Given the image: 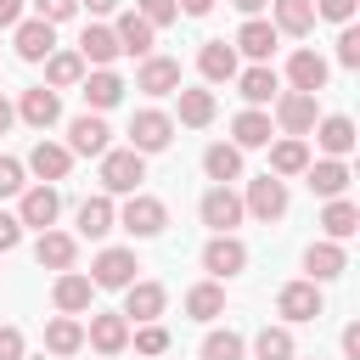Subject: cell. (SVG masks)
<instances>
[{"label":"cell","mask_w":360,"mask_h":360,"mask_svg":"<svg viewBox=\"0 0 360 360\" xmlns=\"http://www.w3.org/2000/svg\"><path fill=\"white\" fill-rule=\"evenodd\" d=\"M174 141V118L169 112H158V107H141L135 118H129V152H163Z\"/></svg>","instance_id":"6da1fadb"},{"label":"cell","mask_w":360,"mask_h":360,"mask_svg":"<svg viewBox=\"0 0 360 360\" xmlns=\"http://www.w3.org/2000/svg\"><path fill=\"white\" fill-rule=\"evenodd\" d=\"M242 214H253V219H281L287 214V180H276V174H259V180H248V197H242Z\"/></svg>","instance_id":"7a4b0ae2"},{"label":"cell","mask_w":360,"mask_h":360,"mask_svg":"<svg viewBox=\"0 0 360 360\" xmlns=\"http://www.w3.org/2000/svg\"><path fill=\"white\" fill-rule=\"evenodd\" d=\"M197 214H202V225H208L214 236H231V231L242 225V197H236L231 186H214V191H202Z\"/></svg>","instance_id":"3957f363"},{"label":"cell","mask_w":360,"mask_h":360,"mask_svg":"<svg viewBox=\"0 0 360 360\" xmlns=\"http://www.w3.org/2000/svg\"><path fill=\"white\" fill-rule=\"evenodd\" d=\"M141 180H146V158L141 152H129V146L124 152H101V186L107 191H129L135 197Z\"/></svg>","instance_id":"277c9868"},{"label":"cell","mask_w":360,"mask_h":360,"mask_svg":"<svg viewBox=\"0 0 360 360\" xmlns=\"http://www.w3.org/2000/svg\"><path fill=\"white\" fill-rule=\"evenodd\" d=\"M118 225H124L129 236H158V231L169 225V208H163L158 197H141V191H135V197L118 208Z\"/></svg>","instance_id":"5b68a950"},{"label":"cell","mask_w":360,"mask_h":360,"mask_svg":"<svg viewBox=\"0 0 360 360\" xmlns=\"http://www.w3.org/2000/svg\"><path fill=\"white\" fill-rule=\"evenodd\" d=\"M135 270H141V259L129 248H101L96 264H90V287H129Z\"/></svg>","instance_id":"8992f818"},{"label":"cell","mask_w":360,"mask_h":360,"mask_svg":"<svg viewBox=\"0 0 360 360\" xmlns=\"http://www.w3.org/2000/svg\"><path fill=\"white\" fill-rule=\"evenodd\" d=\"M17 118H22L28 129H51V124L62 118V96H56L51 84H34V90H22V101H17Z\"/></svg>","instance_id":"52a82bcc"},{"label":"cell","mask_w":360,"mask_h":360,"mask_svg":"<svg viewBox=\"0 0 360 360\" xmlns=\"http://www.w3.org/2000/svg\"><path fill=\"white\" fill-rule=\"evenodd\" d=\"M276 124L287 129V135H309L315 129V96H304V90H281L276 96Z\"/></svg>","instance_id":"ba28073f"},{"label":"cell","mask_w":360,"mask_h":360,"mask_svg":"<svg viewBox=\"0 0 360 360\" xmlns=\"http://www.w3.org/2000/svg\"><path fill=\"white\" fill-rule=\"evenodd\" d=\"M62 214V197L56 186H28L22 202H17V225H34V231H51V219Z\"/></svg>","instance_id":"9c48e42d"},{"label":"cell","mask_w":360,"mask_h":360,"mask_svg":"<svg viewBox=\"0 0 360 360\" xmlns=\"http://www.w3.org/2000/svg\"><path fill=\"white\" fill-rule=\"evenodd\" d=\"M276 309L287 315V321H321V287L315 281H287L281 292H276Z\"/></svg>","instance_id":"30bf717a"},{"label":"cell","mask_w":360,"mask_h":360,"mask_svg":"<svg viewBox=\"0 0 360 360\" xmlns=\"http://www.w3.org/2000/svg\"><path fill=\"white\" fill-rule=\"evenodd\" d=\"M135 90H146V96H174V90H180V62H174V56H141Z\"/></svg>","instance_id":"8fae6325"},{"label":"cell","mask_w":360,"mask_h":360,"mask_svg":"<svg viewBox=\"0 0 360 360\" xmlns=\"http://www.w3.org/2000/svg\"><path fill=\"white\" fill-rule=\"evenodd\" d=\"M107 141H112V129H107L96 112H79V118L68 124V152H79V158H101Z\"/></svg>","instance_id":"7c38bea8"},{"label":"cell","mask_w":360,"mask_h":360,"mask_svg":"<svg viewBox=\"0 0 360 360\" xmlns=\"http://www.w3.org/2000/svg\"><path fill=\"white\" fill-rule=\"evenodd\" d=\"M202 270L219 276V281H225V276H242V270H248V248H242L236 236H214V242L202 248Z\"/></svg>","instance_id":"4fadbf2b"},{"label":"cell","mask_w":360,"mask_h":360,"mask_svg":"<svg viewBox=\"0 0 360 360\" xmlns=\"http://www.w3.org/2000/svg\"><path fill=\"white\" fill-rule=\"evenodd\" d=\"M163 298H169V292H163L158 281H129V287H124V309H118V315L146 326V321H158V315H163Z\"/></svg>","instance_id":"5bb4252c"},{"label":"cell","mask_w":360,"mask_h":360,"mask_svg":"<svg viewBox=\"0 0 360 360\" xmlns=\"http://www.w3.org/2000/svg\"><path fill=\"white\" fill-rule=\"evenodd\" d=\"M236 96H242L248 107H264V101H276V96H281V79H276V68H270V62H253L248 73H236Z\"/></svg>","instance_id":"9a60e30c"},{"label":"cell","mask_w":360,"mask_h":360,"mask_svg":"<svg viewBox=\"0 0 360 360\" xmlns=\"http://www.w3.org/2000/svg\"><path fill=\"white\" fill-rule=\"evenodd\" d=\"M304 270H309V281L321 287V281H338L343 270H349V253H343V242H309V253H304Z\"/></svg>","instance_id":"2e32d148"},{"label":"cell","mask_w":360,"mask_h":360,"mask_svg":"<svg viewBox=\"0 0 360 360\" xmlns=\"http://www.w3.org/2000/svg\"><path fill=\"white\" fill-rule=\"evenodd\" d=\"M11 45H17L22 62H45V56L56 51V28L39 22V17H28V22H17V39H11Z\"/></svg>","instance_id":"e0dca14e"},{"label":"cell","mask_w":360,"mask_h":360,"mask_svg":"<svg viewBox=\"0 0 360 360\" xmlns=\"http://www.w3.org/2000/svg\"><path fill=\"white\" fill-rule=\"evenodd\" d=\"M34 259L45 264V270H73V259H79V242L68 236V231H39V242H34Z\"/></svg>","instance_id":"ac0fdd59"},{"label":"cell","mask_w":360,"mask_h":360,"mask_svg":"<svg viewBox=\"0 0 360 360\" xmlns=\"http://www.w3.org/2000/svg\"><path fill=\"white\" fill-rule=\"evenodd\" d=\"M90 298H96V287H90V276H79V270H62V276H56V287H51V304H56L62 315L90 309Z\"/></svg>","instance_id":"d6986e66"},{"label":"cell","mask_w":360,"mask_h":360,"mask_svg":"<svg viewBox=\"0 0 360 360\" xmlns=\"http://www.w3.org/2000/svg\"><path fill=\"white\" fill-rule=\"evenodd\" d=\"M276 39H281V34H276V28L264 22V17H248V22L236 28V39H231V51H248L253 62H270V51H276Z\"/></svg>","instance_id":"ffe728a7"},{"label":"cell","mask_w":360,"mask_h":360,"mask_svg":"<svg viewBox=\"0 0 360 360\" xmlns=\"http://www.w3.org/2000/svg\"><path fill=\"white\" fill-rule=\"evenodd\" d=\"M197 73H202L208 84L236 79V51H231L225 39H202V51H197Z\"/></svg>","instance_id":"44dd1931"},{"label":"cell","mask_w":360,"mask_h":360,"mask_svg":"<svg viewBox=\"0 0 360 360\" xmlns=\"http://www.w3.org/2000/svg\"><path fill=\"white\" fill-rule=\"evenodd\" d=\"M22 169H34V174L51 186V180H68V169H73V152H68V146H56V141H39V146L28 152V163H22Z\"/></svg>","instance_id":"7402d4cb"},{"label":"cell","mask_w":360,"mask_h":360,"mask_svg":"<svg viewBox=\"0 0 360 360\" xmlns=\"http://www.w3.org/2000/svg\"><path fill=\"white\" fill-rule=\"evenodd\" d=\"M304 174H309V191L326 197V202L349 191V163H343V158H321V163H309Z\"/></svg>","instance_id":"603a6c76"},{"label":"cell","mask_w":360,"mask_h":360,"mask_svg":"<svg viewBox=\"0 0 360 360\" xmlns=\"http://www.w3.org/2000/svg\"><path fill=\"white\" fill-rule=\"evenodd\" d=\"M287 79H292V90H304V96H321V90H326V62H321L315 51H292V62H287Z\"/></svg>","instance_id":"cb8c5ba5"},{"label":"cell","mask_w":360,"mask_h":360,"mask_svg":"<svg viewBox=\"0 0 360 360\" xmlns=\"http://www.w3.org/2000/svg\"><path fill=\"white\" fill-rule=\"evenodd\" d=\"M231 146L236 152H248V146H270V112H259V107H248V112H236L231 118Z\"/></svg>","instance_id":"d4e9b609"},{"label":"cell","mask_w":360,"mask_h":360,"mask_svg":"<svg viewBox=\"0 0 360 360\" xmlns=\"http://www.w3.org/2000/svg\"><path fill=\"white\" fill-rule=\"evenodd\" d=\"M315 141H321L326 158H349V152H354V124H349L343 112H332V118L315 124Z\"/></svg>","instance_id":"484cf974"},{"label":"cell","mask_w":360,"mask_h":360,"mask_svg":"<svg viewBox=\"0 0 360 360\" xmlns=\"http://www.w3.org/2000/svg\"><path fill=\"white\" fill-rule=\"evenodd\" d=\"M112 225H118V208H112L107 197H84V202H79V236L101 242V236H107Z\"/></svg>","instance_id":"4316f807"},{"label":"cell","mask_w":360,"mask_h":360,"mask_svg":"<svg viewBox=\"0 0 360 360\" xmlns=\"http://www.w3.org/2000/svg\"><path fill=\"white\" fill-rule=\"evenodd\" d=\"M321 231H326V242H349V236L360 231V208H354L349 197H332L326 214H321Z\"/></svg>","instance_id":"83f0119b"},{"label":"cell","mask_w":360,"mask_h":360,"mask_svg":"<svg viewBox=\"0 0 360 360\" xmlns=\"http://www.w3.org/2000/svg\"><path fill=\"white\" fill-rule=\"evenodd\" d=\"M84 101H90L96 112H107V107H118V101H124V79H118L112 68H96V73L84 79Z\"/></svg>","instance_id":"f1b7e54d"},{"label":"cell","mask_w":360,"mask_h":360,"mask_svg":"<svg viewBox=\"0 0 360 360\" xmlns=\"http://www.w3.org/2000/svg\"><path fill=\"white\" fill-rule=\"evenodd\" d=\"M304 169H309V146H304L298 135H287V141H276V146H270V174H276V180L304 174Z\"/></svg>","instance_id":"f546056e"},{"label":"cell","mask_w":360,"mask_h":360,"mask_svg":"<svg viewBox=\"0 0 360 360\" xmlns=\"http://www.w3.org/2000/svg\"><path fill=\"white\" fill-rule=\"evenodd\" d=\"M101 354H118L124 343H129V321L124 315H90V332H84Z\"/></svg>","instance_id":"4dcf8cb0"},{"label":"cell","mask_w":360,"mask_h":360,"mask_svg":"<svg viewBox=\"0 0 360 360\" xmlns=\"http://www.w3.org/2000/svg\"><path fill=\"white\" fill-rule=\"evenodd\" d=\"M152 34H158V28H146L135 11H124V17H118V28H112L118 51H129V56H152Z\"/></svg>","instance_id":"1f68e13d"},{"label":"cell","mask_w":360,"mask_h":360,"mask_svg":"<svg viewBox=\"0 0 360 360\" xmlns=\"http://www.w3.org/2000/svg\"><path fill=\"white\" fill-rule=\"evenodd\" d=\"M112 56H118V39H112V28H96V22H90V28L79 34V62H90V68H107Z\"/></svg>","instance_id":"d6a6232c"},{"label":"cell","mask_w":360,"mask_h":360,"mask_svg":"<svg viewBox=\"0 0 360 360\" xmlns=\"http://www.w3.org/2000/svg\"><path fill=\"white\" fill-rule=\"evenodd\" d=\"M45 84H51V90L84 84V62H79V51H51V56H45Z\"/></svg>","instance_id":"836d02e7"},{"label":"cell","mask_w":360,"mask_h":360,"mask_svg":"<svg viewBox=\"0 0 360 360\" xmlns=\"http://www.w3.org/2000/svg\"><path fill=\"white\" fill-rule=\"evenodd\" d=\"M202 169H208V180H214V186H231V180L242 174V152H236V146H225V141H214V146L202 152Z\"/></svg>","instance_id":"e575fe53"},{"label":"cell","mask_w":360,"mask_h":360,"mask_svg":"<svg viewBox=\"0 0 360 360\" xmlns=\"http://www.w3.org/2000/svg\"><path fill=\"white\" fill-rule=\"evenodd\" d=\"M186 315H191V321H214V315H225V287H219V281H197V287L186 292Z\"/></svg>","instance_id":"d590c367"},{"label":"cell","mask_w":360,"mask_h":360,"mask_svg":"<svg viewBox=\"0 0 360 360\" xmlns=\"http://www.w3.org/2000/svg\"><path fill=\"white\" fill-rule=\"evenodd\" d=\"M45 349H51V354H79V349H84V326H79L73 315H56V321L45 326Z\"/></svg>","instance_id":"8d00e7d4"},{"label":"cell","mask_w":360,"mask_h":360,"mask_svg":"<svg viewBox=\"0 0 360 360\" xmlns=\"http://www.w3.org/2000/svg\"><path fill=\"white\" fill-rule=\"evenodd\" d=\"M276 34H309L315 28V6L309 0H276Z\"/></svg>","instance_id":"74e56055"},{"label":"cell","mask_w":360,"mask_h":360,"mask_svg":"<svg viewBox=\"0 0 360 360\" xmlns=\"http://www.w3.org/2000/svg\"><path fill=\"white\" fill-rule=\"evenodd\" d=\"M174 96H180V124L191 129L214 124V90H174Z\"/></svg>","instance_id":"f35d334b"},{"label":"cell","mask_w":360,"mask_h":360,"mask_svg":"<svg viewBox=\"0 0 360 360\" xmlns=\"http://www.w3.org/2000/svg\"><path fill=\"white\" fill-rule=\"evenodd\" d=\"M253 354H259V360H292L298 349H292V332H287V326H264V332L253 338Z\"/></svg>","instance_id":"ab89813d"},{"label":"cell","mask_w":360,"mask_h":360,"mask_svg":"<svg viewBox=\"0 0 360 360\" xmlns=\"http://www.w3.org/2000/svg\"><path fill=\"white\" fill-rule=\"evenodd\" d=\"M202 360H242V338L225 326V332H208L202 338Z\"/></svg>","instance_id":"60d3db41"},{"label":"cell","mask_w":360,"mask_h":360,"mask_svg":"<svg viewBox=\"0 0 360 360\" xmlns=\"http://www.w3.org/2000/svg\"><path fill=\"white\" fill-rule=\"evenodd\" d=\"M135 17H141L146 28H169V22L180 17V6H174V0H141V6H135Z\"/></svg>","instance_id":"b9f144b4"},{"label":"cell","mask_w":360,"mask_h":360,"mask_svg":"<svg viewBox=\"0 0 360 360\" xmlns=\"http://www.w3.org/2000/svg\"><path fill=\"white\" fill-rule=\"evenodd\" d=\"M28 180H22V163L17 158H0V197H22Z\"/></svg>","instance_id":"7bdbcfd3"},{"label":"cell","mask_w":360,"mask_h":360,"mask_svg":"<svg viewBox=\"0 0 360 360\" xmlns=\"http://www.w3.org/2000/svg\"><path fill=\"white\" fill-rule=\"evenodd\" d=\"M73 11H79V0H34V17H39V22H51V28H56V22H68Z\"/></svg>","instance_id":"ee69618b"},{"label":"cell","mask_w":360,"mask_h":360,"mask_svg":"<svg viewBox=\"0 0 360 360\" xmlns=\"http://www.w3.org/2000/svg\"><path fill=\"white\" fill-rule=\"evenodd\" d=\"M338 62L343 68H360V28L354 22H343V34H338Z\"/></svg>","instance_id":"f6af8a7d"},{"label":"cell","mask_w":360,"mask_h":360,"mask_svg":"<svg viewBox=\"0 0 360 360\" xmlns=\"http://www.w3.org/2000/svg\"><path fill=\"white\" fill-rule=\"evenodd\" d=\"M135 349H141V354H163V349H169V332H163L158 321H146V326L135 332Z\"/></svg>","instance_id":"bcb514c9"},{"label":"cell","mask_w":360,"mask_h":360,"mask_svg":"<svg viewBox=\"0 0 360 360\" xmlns=\"http://www.w3.org/2000/svg\"><path fill=\"white\" fill-rule=\"evenodd\" d=\"M315 6V17H326V22H349L354 17V0H309Z\"/></svg>","instance_id":"7dc6e473"},{"label":"cell","mask_w":360,"mask_h":360,"mask_svg":"<svg viewBox=\"0 0 360 360\" xmlns=\"http://www.w3.org/2000/svg\"><path fill=\"white\" fill-rule=\"evenodd\" d=\"M0 360H28L22 332H17V326H0Z\"/></svg>","instance_id":"c3c4849f"},{"label":"cell","mask_w":360,"mask_h":360,"mask_svg":"<svg viewBox=\"0 0 360 360\" xmlns=\"http://www.w3.org/2000/svg\"><path fill=\"white\" fill-rule=\"evenodd\" d=\"M22 242V225H17V214H0V253H11Z\"/></svg>","instance_id":"681fc988"},{"label":"cell","mask_w":360,"mask_h":360,"mask_svg":"<svg viewBox=\"0 0 360 360\" xmlns=\"http://www.w3.org/2000/svg\"><path fill=\"white\" fill-rule=\"evenodd\" d=\"M343 354H349V360H360V321H349V326H343Z\"/></svg>","instance_id":"f907efd6"},{"label":"cell","mask_w":360,"mask_h":360,"mask_svg":"<svg viewBox=\"0 0 360 360\" xmlns=\"http://www.w3.org/2000/svg\"><path fill=\"white\" fill-rule=\"evenodd\" d=\"M22 22V0H0V28H17Z\"/></svg>","instance_id":"816d5d0a"},{"label":"cell","mask_w":360,"mask_h":360,"mask_svg":"<svg viewBox=\"0 0 360 360\" xmlns=\"http://www.w3.org/2000/svg\"><path fill=\"white\" fill-rule=\"evenodd\" d=\"M174 6H180L186 17H208V11H214V0H174Z\"/></svg>","instance_id":"f5cc1de1"},{"label":"cell","mask_w":360,"mask_h":360,"mask_svg":"<svg viewBox=\"0 0 360 360\" xmlns=\"http://www.w3.org/2000/svg\"><path fill=\"white\" fill-rule=\"evenodd\" d=\"M231 6H236V11H242V17H259V11H264V6H270V0H231Z\"/></svg>","instance_id":"db71d44e"},{"label":"cell","mask_w":360,"mask_h":360,"mask_svg":"<svg viewBox=\"0 0 360 360\" xmlns=\"http://www.w3.org/2000/svg\"><path fill=\"white\" fill-rule=\"evenodd\" d=\"M11 124H17V107H11V101H6V96H0V135H6V129H11Z\"/></svg>","instance_id":"11a10c76"},{"label":"cell","mask_w":360,"mask_h":360,"mask_svg":"<svg viewBox=\"0 0 360 360\" xmlns=\"http://www.w3.org/2000/svg\"><path fill=\"white\" fill-rule=\"evenodd\" d=\"M79 6H84V11H90V17H101V11H112V6H118V0H79Z\"/></svg>","instance_id":"9f6ffc18"}]
</instances>
